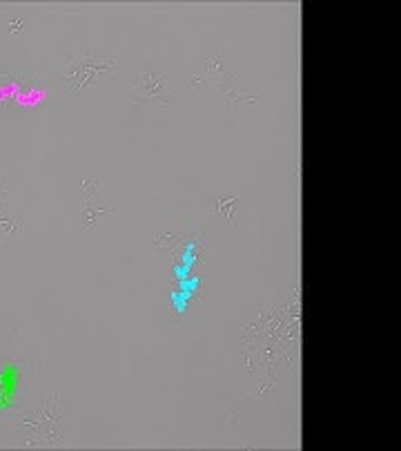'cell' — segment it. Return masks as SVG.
I'll list each match as a JSON object with an SVG mask.
<instances>
[{"label":"cell","mask_w":401,"mask_h":451,"mask_svg":"<svg viewBox=\"0 0 401 451\" xmlns=\"http://www.w3.org/2000/svg\"><path fill=\"white\" fill-rule=\"evenodd\" d=\"M116 72V61L107 54H67L61 69V96L65 103H80L100 78Z\"/></svg>","instance_id":"obj_1"},{"label":"cell","mask_w":401,"mask_h":451,"mask_svg":"<svg viewBox=\"0 0 401 451\" xmlns=\"http://www.w3.org/2000/svg\"><path fill=\"white\" fill-rule=\"evenodd\" d=\"M169 76L152 63H140L134 74V105H169Z\"/></svg>","instance_id":"obj_2"},{"label":"cell","mask_w":401,"mask_h":451,"mask_svg":"<svg viewBox=\"0 0 401 451\" xmlns=\"http://www.w3.org/2000/svg\"><path fill=\"white\" fill-rule=\"evenodd\" d=\"M80 194H83V230L92 233L98 228V217L100 215H114L116 206L109 199L98 192V181L83 177L80 179Z\"/></svg>","instance_id":"obj_3"},{"label":"cell","mask_w":401,"mask_h":451,"mask_svg":"<svg viewBox=\"0 0 401 451\" xmlns=\"http://www.w3.org/2000/svg\"><path fill=\"white\" fill-rule=\"evenodd\" d=\"M25 235V217L13 213L9 204H0V248H7Z\"/></svg>","instance_id":"obj_4"},{"label":"cell","mask_w":401,"mask_h":451,"mask_svg":"<svg viewBox=\"0 0 401 451\" xmlns=\"http://www.w3.org/2000/svg\"><path fill=\"white\" fill-rule=\"evenodd\" d=\"M214 88L221 92V96H223V101H225L227 107H241V105L246 107V105H254L256 103V96H250L248 92H241L239 90V78L232 76L230 72H227Z\"/></svg>","instance_id":"obj_5"},{"label":"cell","mask_w":401,"mask_h":451,"mask_svg":"<svg viewBox=\"0 0 401 451\" xmlns=\"http://www.w3.org/2000/svg\"><path fill=\"white\" fill-rule=\"evenodd\" d=\"M239 206H241V199L239 197H219L214 194L208 199V210L214 215H221L223 217V223L227 230H232L237 226V215H239Z\"/></svg>","instance_id":"obj_6"},{"label":"cell","mask_w":401,"mask_h":451,"mask_svg":"<svg viewBox=\"0 0 401 451\" xmlns=\"http://www.w3.org/2000/svg\"><path fill=\"white\" fill-rule=\"evenodd\" d=\"M181 242V233H176V230H163L159 237L154 239V246L156 248H172V246H176Z\"/></svg>","instance_id":"obj_7"},{"label":"cell","mask_w":401,"mask_h":451,"mask_svg":"<svg viewBox=\"0 0 401 451\" xmlns=\"http://www.w3.org/2000/svg\"><path fill=\"white\" fill-rule=\"evenodd\" d=\"M9 197V181L0 179V204H5Z\"/></svg>","instance_id":"obj_8"},{"label":"cell","mask_w":401,"mask_h":451,"mask_svg":"<svg viewBox=\"0 0 401 451\" xmlns=\"http://www.w3.org/2000/svg\"><path fill=\"white\" fill-rule=\"evenodd\" d=\"M9 32L11 34H23L25 32V20H11V25H9Z\"/></svg>","instance_id":"obj_9"}]
</instances>
